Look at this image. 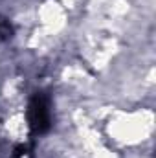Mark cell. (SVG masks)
I'll use <instances>...</instances> for the list:
<instances>
[{
    "label": "cell",
    "instance_id": "cell-1",
    "mask_svg": "<svg viewBox=\"0 0 156 158\" xmlns=\"http://www.w3.org/2000/svg\"><path fill=\"white\" fill-rule=\"evenodd\" d=\"M28 121H30V127H31L33 134H44L50 129L51 116H50L48 98L44 94H35L30 99V105H28Z\"/></svg>",
    "mask_w": 156,
    "mask_h": 158
},
{
    "label": "cell",
    "instance_id": "cell-2",
    "mask_svg": "<svg viewBox=\"0 0 156 158\" xmlns=\"http://www.w3.org/2000/svg\"><path fill=\"white\" fill-rule=\"evenodd\" d=\"M11 33H13L11 26H9L6 20H0V40L9 39V37H11Z\"/></svg>",
    "mask_w": 156,
    "mask_h": 158
}]
</instances>
